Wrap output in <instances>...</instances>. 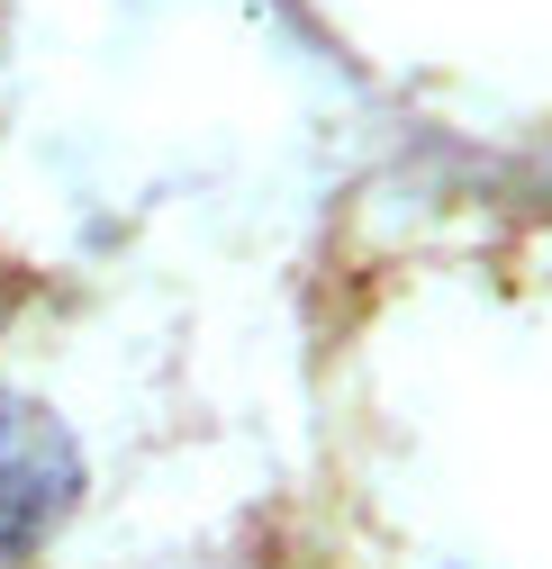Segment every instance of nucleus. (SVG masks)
I'll use <instances>...</instances> for the list:
<instances>
[{
  "label": "nucleus",
  "mask_w": 552,
  "mask_h": 569,
  "mask_svg": "<svg viewBox=\"0 0 552 569\" xmlns=\"http://www.w3.org/2000/svg\"><path fill=\"white\" fill-rule=\"evenodd\" d=\"M73 507H82V452L63 416L0 389V560H28Z\"/></svg>",
  "instance_id": "1"
}]
</instances>
